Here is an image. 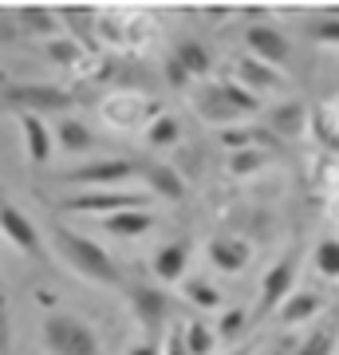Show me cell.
I'll use <instances>...</instances> for the list:
<instances>
[{"label":"cell","instance_id":"cell-1","mask_svg":"<svg viewBox=\"0 0 339 355\" xmlns=\"http://www.w3.org/2000/svg\"><path fill=\"white\" fill-rule=\"evenodd\" d=\"M51 249H55V257L67 261V268H76L79 277L91 280V284H107V288L126 284L123 272H119V265H114V257L107 253L99 241H91V237H83V233H76V229L55 225L51 229Z\"/></svg>","mask_w":339,"mask_h":355},{"label":"cell","instance_id":"cell-2","mask_svg":"<svg viewBox=\"0 0 339 355\" xmlns=\"http://www.w3.org/2000/svg\"><path fill=\"white\" fill-rule=\"evenodd\" d=\"M123 292H126V304H130L134 320H139L142 336L162 343V336L174 328L177 300H174L166 288H154V284H142V280H126Z\"/></svg>","mask_w":339,"mask_h":355},{"label":"cell","instance_id":"cell-3","mask_svg":"<svg viewBox=\"0 0 339 355\" xmlns=\"http://www.w3.org/2000/svg\"><path fill=\"white\" fill-rule=\"evenodd\" d=\"M154 36V20L142 8H103L99 12V44L119 51H142Z\"/></svg>","mask_w":339,"mask_h":355},{"label":"cell","instance_id":"cell-4","mask_svg":"<svg viewBox=\"0 0 339 355\" xmlns=\"http://www.w3.org/2000/svg\"><path fill=\"white\" fill-rule=\"evenodd\" d=\"M44 347L51 355H103L99 331L71 312H51L44 320Z\"/></svg>","mask_w":339,"mask_h":355},{"label":"cell","instance_id":"cell-5","mask_svg":"<svg viewBox=\"0 0 339 355\" xmlns=\"http://www.w3.org/2000/svg\"><path fill=\"white\" fill-rule=\"evenodd\" d=\"M142 166L146 162H139V158H95V162L67 170L63 182H71L79 190H123L126 182L142 178Z\"/></svg>","mask_w":339,"mask_h":355},{"label":"cell","instance_id":"cell-6","mask_svg":"<svg viewBox=\"0 0 339 355\" xmlns=\"http://www.w3.org/2000/svg\"><path fill=\"white\" fill-rule=\"evenodd\" d=\"M296 280H300V253L292 249V253H284L277 265H272V268H268V272L261 277V292H257V312H252V316H257V320H272V316L280 312V304H284L292 292L300 288Z\"/></svg>","mask_w":339,"mask_h":355},{"label":"cell","instance_id":"cell-7","mask_svg":"<svg viewBox=\"0 0 339 355\" xmlns=\"http://www.w3.org/2000/svg\"><path fill=\"white\" fill-rule=\"evenodd\" d=\"M162 114V107H154L139 91H114L99 103V119L114 130H146Z\"/></svg>","mask_w":339,"mask_h":355},{"label":"cell","instance_id":"cell-8","mask_svg":"<svg viewBox=\"0 0 339 355\" xmlns=\"http://www.w3.org/2000/svg\"><path fill=\"white\" fill-rule=\"evenodd\" d=\"M4 107H12L16 114H44L55 111V114H67L76 107V95L67 87H55V83H24V87H8L4 91Z\"/></svg>","mask_w":339,"mask_h":355},{"label":"cell","instance_id":"cell-9","mask_svg":"<svg viewBox=\"0 0 339 355\" xmlns=\"http://www.w3.org/2000/svg\"><path fill=\"white\" fill-rule=\"evenodd\" d=\"M245 55H252V60H261V64L284 71V64L292 60V40H288L284 28H277L272 20L257 16V20L245 28Z\"/></svg>","mask_w":339,"mask_h":355},{"label":"cell","instance_id":"cell-10","mask_svg":"<svg viewBox=\"0 0 339 355\" xmlns=\"http://www.w3.org/2000/svg\"><path fill=\"white\" fill-rule=\"evenodd\" d=\"M150 205V193H139V190H83L76 198H67L63 209L67 214H91V217H111V214H123V209H146Z\"/></svg>","mask_w":339,"mask_h":355},{"label":"cell","instance_id":"cell-11","mask_svg":"<svg viewBox=\"0 0 339 355\" xmlns=\"http://www.w3.org/2000/svg\"><path fill=\"white\" fill-rule=\"evenodd\" d=\"M233 76L241 87H249L257 99H272V95H288V79H284V71H277V67L261 64V60H252V55H233Z\"/></svg>","mask_w":339,"mask_h":355},{"label":"cell","instance_id":"cell-12","mask_svg":"<svg viewBox=\"0 0 339 355\" xmlns=\"http://www.w3.org/2000/svg\"><path fill=\"white\" fill-rule=\"evenodd\" d=\"M205 257H209V265H214L217 272L237 277V272H245V268L252 265L257 249H252V241L241 237V233H217L214 241L205 245Z\"/></svg>","mask_w":339,"mask_h":355},{"label":"cell","instance_id":"cell-13","mask_svg":"<svg viewBox=\"0 0 339 355\" xmlns=\"http://www.w3.org/2000/svg\"><path fill=\"white\" fill-rule=\"evenodd\" d=\"M0 233H4V237L20 249V253L48 261V253H44V237H40L36 221H32L24 209H16V205H8V202L0 205Z\"/></svg>","mask_w":339,"mask_h":355},{"label":"cell","instance_id":"cell-14","mask_svg":"<svg viewBox=\"0 0 339 355\" xmlns=\"http://www.w3.org/2000/svg\"><path fill=\"white\" fill-rule=\"evenodd\" d=\"M308 123H312V107L300 99H280L272 111H268V135L277 142H296L308 135Z\"/></svg>","mask_w":339,"mask_h":355},{"label":"cell","instance_id":"cell-15","mask_svg":"<svg viewBox=\"0 0 339 355\" xmlns=\"http://www.w3.org/2000/svg\"><path fill=\"white\" fill-rule=\"evenodd\" d=\"M142 182H146V193L150 198H162L170 205L186 202V174L174 162H146L142 166Z\"/></svg>","mask_w":339,"mask_h":355},{"label":"cell","instance_id":"cell-16","mask_svg":"<svg viewBox=\"0 0 339 355\" xmlns=\"http://www.w3.org/2000/svg\"><path fill=\"white\" fill-rule=\"evenodd\" d=\"M189 257H193V241H189V237H177V241L158 245V249H154V257H150L154 277L162 280V284H177V280H186Z\"/></svg>","mask_w":339,"mask_h":355},{"label":"cell","instance_id":"cell-17","mask_svg":"<svg viewBox=\"0 0 339 355\" xmlns=\"http://www.w3.org/2000/svg\"><path fill=\"white\" fill-rule=\"evenodd\" d=\"M193 107H198V114L205 119V123H214V127H237L245 114L237 111V107H229V99L221 95V87H217V79H209L205 87H198V95H193Z\"/></svg>","mask_w":339,"mask_h":355},{"label":"cell","instance_id":"cell-18","mask_svg":"<svg viewBox=\"0 0 339 355\" xmlns=\"http://www.w3.org/2000/svg\"><path fill=\"white\" fill-rule=\"evenodd\" d=\"M324 308H327V296L320 288H296L280 304V312L272 320H280L284 328H292V324H308V320H320L324 316Z\"/></svg>","mask_w":339,"mask_h":355},{"label":"cell","instance_id":"cell-19","mask_svg":"<svg viewBox=\"0 0 339 355\" xmlns=\"http://www.w3.org/2000/svg\"><path fill=\"white\" fill-rule=\"evenodd\" d=\"M20 123V135H24V150H28V162L32 166H48L51 162V146H55V135L51 127L40 119V114H16Z\"/></svg>","mask_w":339,"mask_h":355},{"label":"cell","instance_id":"cell-20","mask_svg":"<svg viewBox=\"0 0 339 355\" xmlns=\"http://www.w3.org/2000/svg\"><path fill=\"white\" fill-rule=\"evenodd\" d=\"M60 20L67 28V36L79 40L91 55H99V8H67V12H60Z\"/></svg>","mask_w":339,"mask_h":355},{"label":"cell","instance_id":"cell-21","mask_svg":"<svg viewBox=\"0 0 339 355\" xmlns=\"http://www.w3.org/2000/svg\"><path fill=\"white\" fill-rule=\"evenodd\" d=\"M308 135L315 142V154H336L339 158V119L331 114V107H312V123H308Z\"/></svg>","mask_w":339,"mask_h":355},{"label":"cell","instance_id":"cell-22","mask_svg":"<svg viewBox=\"0 0 339 355\" xmlns=\"http://www.w3.org/2000/svg\"><path fill=\"white\" fill-rule=\"evenodd\" d=\"M51 135H55V142H60L63 154H87L91 146H95L91 127H87V123H79V119H71V114H63L60 123L51 127Z\"/></svg>","mask_w":339,"mask_h":355},{"label":"cell","instance_id":"cell-23","mask_svg":"<svg viewBox=\"0 0 339 355\" xmlns=\"http://www.w3.org/2000/svg\"><path fill=\"white\" fill-rule=\"evenodd\" d=\"M103 229L111 237H142V233L154 229V214L150 209H123V214L103 217Z\"/></svg>","mask_w":339,"mask_h":355},{"label":"cell","instance_id":"cell-24","mask_svg":"<svg viewBox=\"0 0 339 355\" xmlns=\"http://www.w3.org/2000/svg\"><path fill=\"white\" fill-rule=\"evenodd\" d=\"M16 24L24 28L28 36H44V44L63 36L60 32L63 20H60V12H51V8H16Z\"/></svg>","mask_w":339,"mask_h":355},{"label":"cell","instance_id":"cell-25","mask_svg":"<svg viewBox=\"0 0 339 355\" xmlns=\"http://www.w3.org/2000/svg\"><path fill=\"white\" fill-rule=\"evenodd\" d=\"M170 55H174V60L186 67L193 79H205V76H209V67H214V55H209V48H205L201 40H189V36H186V40H177Z\"/></svg>","mask_w":339,"mask_h":355},{"label":"cell","instance_id":"cell-26","mask_svg":"<svg viewBox=\"0 0 339 355\" xmlns=\"http://www.w3.org/2000/svg\"><path fill=\"white\" fill-rule=\"evenodd\" d=\"M272 166V150H264V146H249V150H237V154H229V178H257L264 174Z\"/></svg>","mask_w":339,"mask_h":355},{"label":"cell","instance_id":"cell-27","mask_svg":"<svg viewBox=\"0 0 339 355\" xmlns=\"http://www.w3.org/2000/svg\"><path fill=\"white\" fill-rule=\"evenodd\" d=\"M336 347H339V328L331 320H324V324H315V328L296 343V352H288V355H336Z\"/></svg>","mask_w":339,"mask_h":355},{"label":"cell","instance_id":"cell-28","mask_svg":"<svg viewBox=\"0 0 339 355\" xmlns=\"http://www.w3.org/2000/svg\"><path fill=\"white\" fill-rule=\"evenodd\" d=\"M182 296H186V304L198 308V312H221V292H217L205 277H186L182 280Z\"/></svg>","mask_w":339,"mask_h":355},{"label":"cell","instance_id":"cell-29","mask_svg":"<svg viewBox=\"0 0 339 355\" xmlns=\"http://www.w3.org/2000/svg\"><path fill=\"white\" fill-rule=\"evenodd\" d=\"M182 331H186L189 355H214L217 352V331H214V324H209V320L193 316V320H186V324H182Z\"/></svg>","mask_w":339,"mask_h":355},{"label":"cell","instance_id":"cell-30","mask_svg":"<svg viewBox=\"0 0 339 355\" xmlns=\"http://www.w3.org/2000/svg\"><path fill=\"white\" fill-rule=\"evenodd\" d=\"M312 268L324 280H339V237H320L312 245Z\"/></svg>","mask_w":339,"mask_h":355},{"label":"cell","instance_id":"cell-31","mask_svg":"<svg viewBox=\"0 0 339 355\" xmlns=\"http://www.w3.org/2000/svg\"><path fill=\"white\" fill-rule=\"evenodd\" d=\"M249 324H252V320H249L245 308H221V312H217V324H214L217 343H237Z\"/></svg>","mask_w":339,"mask_h":355},{"label":"cell","instance_id":"cell-32","mask_svg":"<svg viewBox=\"0 0 339 355\" xmlns=\"http://www.w3.org/2000/svg\"><path fill=\"white\" fill-rule=\"evenodd\" d=\"M312 186L324 198H331V193L339 190V158L336 154H315V162H312Z\"/></svg>","mask_w":339,"mask_h":355},{"label":"cell","instance_id":"cell-33","mask_svg":"<svg viewBox=\"0 0 339 355\" xmlns=\"http://www.w3.org/2000/svg\"><path fill=\"white\" fill-rule=\"evenodd\" d=\"M146 142H150L154 150H166V146H174V142H182V123H177L174 114H158L150 127H146Z\"/></svg>","mask_w":339,"mask_h":355},{"label":"cell","instance_id":"cell-34","mask_svg":"<svg viewBox=\"0 0 339 355\" xmlns=\"http://www.w3.org/2000/svg\"><path fill=\"white\" fill-rule=\"evenodd\" d=\"M217 87H221V95L229 99V107H237L245 119H249V114H257L264 107V99H257L249 87H241L237 79H217Z\"/></svg>","mask_w":339,"mask_h":355},{"label":"cell","instance_id":"cell-35","mask_svg":"<svg viewBox=\"0 0 339 355\" xmlns=\"http://www.w3.org/2000/svg\"><path fill=\"white\" fill-rule=\"evenodd\" d=\"M312 40L324 48H339V12H324L320 20H312Z\"/></svg>","mask_w":339,"mask_h":355},{"label":"cell","instance_id":"cell-36","mask_svg":"<svg viewBox=\"0 0 339 355\" xmlns=\"http://www.w3.org/2000/svg\"><path fill=\"white\" fill-rule=\"evenodd\" d=\"M162 76H166V83L174 91H186V87H193V76H189L186 67L177 64L174 55H166V64H162Z\"/></svg>","mask_w":339,"mask_h":355},{"label":"cell","instance_id":"cell-37","mask_svg":"<svg viewBox=\"0 0 339 355\" xmlns=\"http://www.w3.org/2000/svg\"><path fill=\"white\" fill-rule=\"evenodd\" d=\"M162 355H189L186 347V331H182V324H174V328L162 336Z\"/></svg>","mask_w":339,"mask_h":355},{"label":"cell","instance_id":"cell-38","mask_svg":"<svg viewBox=\"0 0 339 355\" xmlns=\"http://www.w3.org/2000/svg\"><path fill=\"white\" fill-rule=\"evenodd\" d=\"M8 343H12V336H8V296L0 288V355H8Z\"/></svg>","mask_w":339,"mask_h":355},{"label":"cell","instance_id":"cell-39","mask_svg":"<svg viewBox=\"0 0 339 355\" xmlns=\"http://www.w3.org/2000/svg\"><path fill=\"white\" fill-rule=\"evenodd\" d=\"M126 355H162V343L158 340H139L126 347Z\"/></svg>","mask_w":339,"mask_h":355},{"label":"cell","instance_id":"cell-40","mask_svg":"<svg viewBox=\"0 0 339 355\" xmlns=\"http://www.w3.org/2000/svg\"><path fill=\"white\" fill-rule=\"evenodd\" d=\"M20 36V24H16V12L0 16V40H16Z\"/></svg>","mask_w":339,"mask_h":355},{"label":"cell","instance_id":"cell-41","mask_svg":"<svg viewBox=\"0 0 339 355\" xmlns=\"http://www.w3.org/2000/svg\"><path fill=\"white\" fill-rule=\"evenodd\" d=\"M324 217L331 225H339V190L331 193V198H324Z\"/></svg>","mask_w":339,"mask_h":355},{"label":"cell","instance_id":"cell-42","mask_svg":"<svg viewBox=\"0 0 339 355\" xmlns=\"http://www.w3.org/2000/svg\"><path fill=\"white\" fill-rule=\"evenodd\" d=\"M327 107H331V114H336V119H339V95H336V99H331V103H327Z\"/></svg>","mask_w":339,"mask_h":355},{"label":"cell","instance_id":"cell-43","mask_svg":"<svg viewBox=\"0 0 339 355\" xmlns=\"http://www.w3.org/2000/svg\"><path fill=\"white\" fill-rule=\"evenodd\" d=\"M225 355H249V352H245V347H237V352H225Z\"/></svg>","mask_w":339,"mask_h":355}]
</instances>
